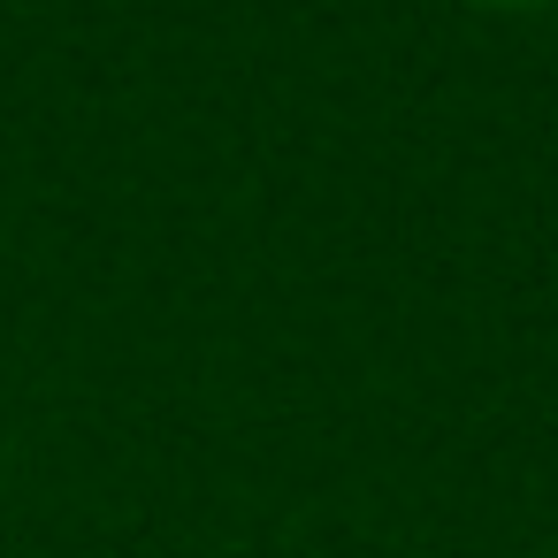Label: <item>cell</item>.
<instances>
[{
    "mask_svg": "<svg viewBox=\"0 0 558 558\" xmlns=\"http://www.w3.org/2000/svg\"><path fill=\"white\" fill-rule=\"evenodd\" d=\"M512 9H527V0H512Z\"/></svg>",
    "mask_w": 558,
    "mask_h": 558,
    "instance_id": "1",
    "label": "cell"
}]
</instances>
